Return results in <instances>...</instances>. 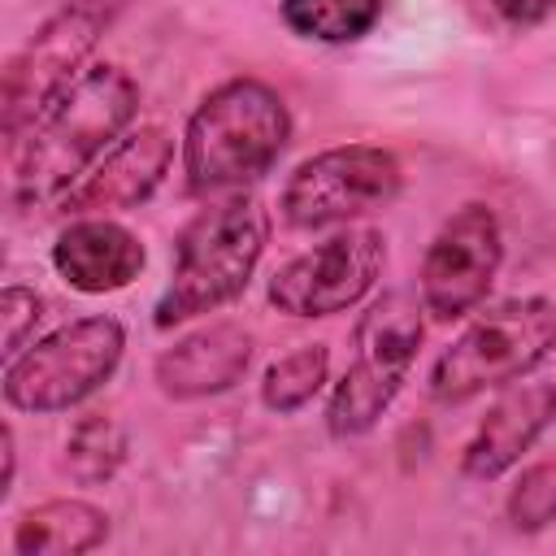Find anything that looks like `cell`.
<instances>
[{"instance_id":"44dd1931","label":"cell","mask_w":556,"mask_h":556,"mask_svg":"<svg viewBox=\"0 0 556 556\" xmlns=\"http://www.w3.org/2000/svg\"><path fill=\"white\" fill-rule=\"evenodd\" d=\"M495 4V13L504 17V22H513V26H534V22H543L547 13H556V0H491Z\"/></svg>"},{"instance_id":"5bb4252c","label":"cell","mask_w":556,"mask_h":556,"mask_svg":"<svg viewBox=\"0 0 556 556\" xmlns=\"http://www.w3.org/2000/svg\"><path fill=\"white\" fill-rule=\"evenodd\" d=\"M248 361H252V334L235 321H213L156 356V387L174 400L217 395L243 378Z\"/></svg>"},{"instance_id":"6da1fadb","label":"cell","mask_w":556,"mask_h":556,"mask_svg":"<svg viewBox=\"0 0 556 556\" xmlns=\"http://www.w3.org/2000/svg\"><path fill=\"white\" fill-rule=\"evenodd\" d=\"M139 87L117 65L83 70L9 148L13 152V200L26 208L61 204L65 191L104 156L135 122Z\"/></svg>"},{"instance_id":"9a60e30c","label":"cell","mask_w":556,"mask_h":556,"mask_svg":"<svg viewBox=\"0 0 556 556\" xmlns=\"http://www.w3.org/2000/svg\"><path fill=\"white\" fill-rule=\"evenodd\" d=\"M104 534H109L104 508L87 500H48L17 517L13 547L22 556H78L100 547Z\"/></svg>"},{"instance_id":"d6986e66","label":"cell","mask_w":556,"mask_h":556,"mask_svg":"<svg viewBox=\"0 0 556 556\" xmlns=\"http://www.w3.org/2000/svg\"><path fill=\"white\" fill-rule=\"evenodd\" d=\"M508 521L517 530H543L556 521V456L530 465L508 491Z\"/></svg>"},{"instance_id":"8fae6325","label":"cell","mask_w":556,"mask_h":556,"mask_svg":"<svg viewBox=\"0 0 556 556\" xmlns=\"http://www.w3.org/2000/svg\"><path fill=\"white\" fill-rule=\"evenodd\" d=\"M174 161V139L161 126H139L130 135H122L61 200V213L74 217H104L113 208H135L143 204L165 169Z\"/></svg>"},{"instance_id":"7a4b0ae2","label":"cell","mask_w":556,"mask_h":556,"mask_svg":"<svg viewBox=\"0 0 556 556\" xmlns=\"http://www.w3.org/2000/svg\"><path fill=\"white\" fill-rule=\"evenodd\" d=\"M291 139V113L282 96L261 78H230L213 87L187 122L182 169L191 191L243 187L282 156Z\"/></svg>"},{"instance_id":"8992f818","label":"cell","mask_w":556,"mask_h":556,"mask_svg":"<svg viewBox=\"0 0 556 556\" xmlns=\"http://www.w3.org/2000/svg\"><path fill=\"white\" fill-rule=\"evenodd\" d=\"M421 343V317L417 304L400 291L382 295L356 326V361L348 365V374L339 378L330 408H326V426L334 439H352L365 434L400 395L404 374L417 356Z\"/></svg>"},{"instance_id":"4fadbf2b","label":"cell","mask_w":556,"mask_h":556,"mask_svg":"<svg viewBox=\"0 0 556 556\" xmlns=\"http://www.w3.org/2000/svg\"><path fill=\"white\" fill-rule=\"evenodd\" d=\"M552 417H556V387L521 382V387L504 391L465 447V473L482 478V482L500 478L534 447V439L552 426Z\"/></svg>"},{"instance_id":"ac0fdd59","label":"cell","mask_w":556,"mask_h":556,"mask_svg":"<svg viewBox=\"0 0 556 556\" xmlns=\"http://www.w3.org/2000/svg\"><path fill=\"white\" fill-rule=\"evenodd\" d=\"M65 452H70V456H65L70 473H74L83 486H96V482H109V478L117 473V465L126 460V434H122V426H117L113 417L91 413V417H83V421L70 430Z\"/></svg>"},{"instance_id":"3957f363","label":"cell","mask_w":556,"mask_h":556,"mask_svg":"<svg viewBox=\"0 0 556 556\" xmlns=\"http://www.w3.org/2000/svg\"><path fill=\"white\" fill-rule=\"evenodd\" d=\"M269 239V217L256 195H226L200 208L174 248V278L156 300V326L169 330L243 295Z\"/></svg>"},{"instance_id":"9c48e42d","label":"cell","mask_w":556,"mask_h":556,"mask_svg":"<svg viewBox=\"0 0 556 556\" xmlns=\"http://www.w3.org/2000/svg\"><path fill=\"white\" fill-rule=\"evenodd\" d=\"M387 243L374 226H348L326 243L291 256L269 278V304L291 317H330L352 308L382 274Z\"/></svg>"},{"instance_id":"277c9868","label":"cell","mask_w":556,"mask_h":556,"mask_svg":"<svg viewBox=\"0 0 556 556\" xmlns=\"http://www.w3.org/2000/svg\"><path fill=\"white\" fill-rule=\"evenodd\" d=\"M556 348V304L552 300H508L486 308L430 369V395L460 404L486 387L517 382Z\"/></svg>"},{"instance_id":"e0dca14e","label":"cell","mask_w":556,"mask_h":556,"mask_svg":"<svg viewBox=\"0 0 556 556\" xmlns=\"http://www.w3.org/2000/svg\"><path fill=\"white\" fill-rule=\"evenodd\" d=\"M326 374H330V352H326V343H304V348L278 356V361L265 369L261 400H265V408H274V413H295V408H304V404L321 391Z\"/></svg>"},{"instance_id":"52a82bcc","label":"cell","mask_w":556,"mask_h":556,"mask_svg":"<svg viewBox=\"0 0 556 556\" xmlns=\"http://www.w3.org/2000/svg\"><path fill=\"white\" fill-rule=\"evenodd\" d=\"M404 187V169L387 148L343 143L308 156L282 187V217L295 230H321L387 208Z\"/></svg>"},{"instance_id":"2e32d148","label":"cell","mask_w":556,"mask_h":556,"mask_svg":"<svg viewBox=\"0 0 556 556\" xmlns=\"http://www.w3.org/2000/svg\"><path fill=\"white\" fill-rule=\"evenodd\" d=\"M382 13V0H282V22L317 43H352Z\"/></svg>"},{"instance_id":"30bf717a","label":"cell","mask_w":556,"mask_h":556,"mask_svg":"<svg viewBox=\"0 0 556 556\" xmlns=\"http://www.w3.org/2000/svg\"><path fill=\"white\" fill-rule=\"evenodd\" d=\"M500 261H504V235L495 213L486 204L456 208L426 248L421 304L443 321L473 313L486 300Z\"/></svg>"},{"instance_id":"7402d4cb","label":"cell","mask_w":556,"mask_h":556,"mask_svg":"<svg viewBox=\"0 0 556 556\" xmlns=\"http://www.w3.org/2000/svg\"><path fill=\"white\" fill-rule=\"evenodd\" d=\"M13 430L4 426V482H0V495H9V486H13Z\"/></svg>"},{"instance_id":"ffe728a7","label":"cell","mask_w":556,"mask_h":556,"mask_svg":"<svg viewBox=\"0 0 556 556\" xmlns=\"http://www.w3.org/2000/svg\"><path fill=\"white\" fill-rule=\"evenodd\" d=\"M43 317V300L26 287H4L0 295V321H4V356L13 361L26 348V334L39 326Z\"/></svg>"},{"instance_id":"7c38bea8","label":"cell","mask_w":556,"mask_h":556,"mask_svg":"<svg viewBox=\"0 0 556 556\" xmlns=\"http://www.w3.org/2000/svg\"><path fill=\"white\" fill-rule=\"evenodd\" d=\"M52 265L74 291L104 295V291H122L139 278L143 243L109 217H78L74 226H65L56 235Z\"/></svg>"},{"instance_id":"ba28073f","label":"cell","mask_w":556,"mask_h":556,"mask_svg":"<svg viewBox=\"0 0 556 556\" xmlns=\"http://www.w3.org/2000/svg\"><path fill=\"white\" fill-rule=\"evenodd\" d=\"M113 22L109 0H74L52 13L35 39L9 61L4 70V135L9 148L35 126V117L83 74L78 65L96 48L100 30Z\"/></svg>"},{"instance_id":"5b68a950","label":"cell","mask_w":556,"mask_h":556,"mask_svg":"<svg viewBox=\"0 0 556 556\" xmlns=\"http://www.w3.org/2000/svg\"><path fill=\"white\" fill-rule=\"evenodd\" d=\"M126 348L117 317H83L35 348L17 352L4 369V400L22 413H61L109 382Z\"/></svg>"}]
</instances>
